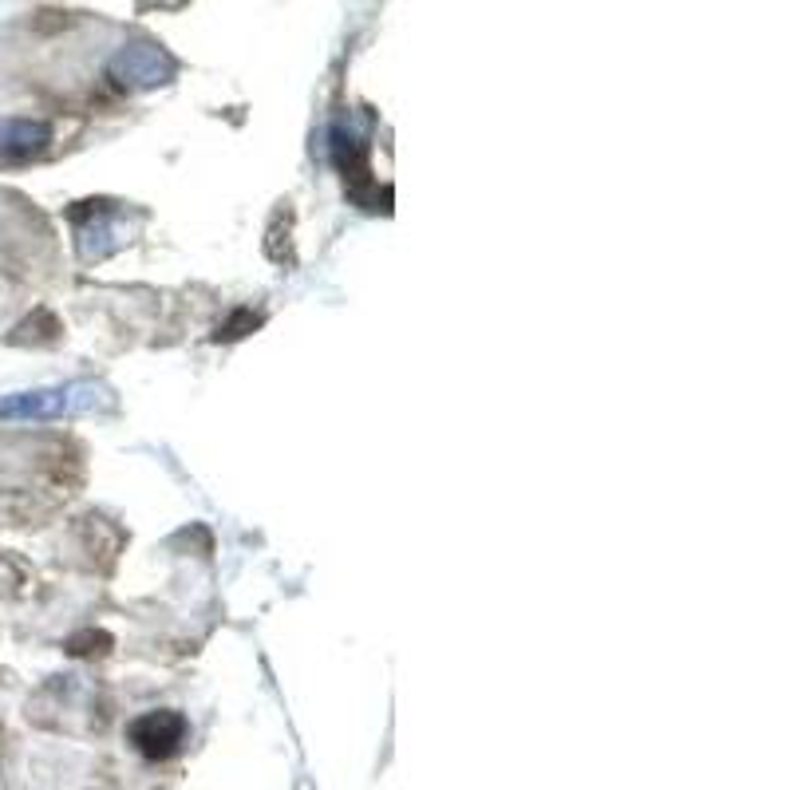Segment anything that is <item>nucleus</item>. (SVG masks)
Segmentation results:
<instances>
[{"instance_id":"1","label":"nucleus","mask_w":790,"mask_h":790,"mask_svg":"<svg viewBox=\"0 0 790 790\" xmlns=\"http://www.w3.org/2000/svg\"><path fill=\"white\" fill-rule=\"evenodd\" d=\"M103 395L107 392L95 384H60V388L0 395V419H56L72 411H91L103 403Z\"/></svg>"},{"instance_id":"2","label":"nucleus","mask_w":790,"mask_h":790,"mask_svg":"<svg viewBox=\"0 0 790 790\" xmlns=\"http://www.w3.org/2000/svg\"><path fill=\"white\" fill-rule=\"evenodd\" d=\"M186 735H190L186 715H182V711H170V708L143 711V715L131 719V727H127L131 747H135L143 759H151V763H162V759L178 755L182 743H186Z\"/></svg>"},{"instance_id":"3","label":"nucleus","mask_w":790,"mask_h":790,"mask_svg":"<svg viewBox=\"0 0 790 790\" xmlns=\"http://www.w3.org/2000/svg\"><path fill=\"white\" fill-rule=\"evenodd\" d=\"M72 218H91V222H76L79 226V249H83V257H107V253H115V249H123V222L111 214V206L107 202H79L76 210H72Z\"/></svg>"},{"instance_id":"6","label":"nucleus","mask_w":790,"mask_h":790,"mask_svg":"<svg viewBox=\"0 0 790 790\" xmlns=\"http://www.w3.org/2000/svg\"><path fill=\"white\" fill-rule=\"evenodd\" d=\"M257 328V316L249 313V309H241L234 313V320H226L222 328H218V340H234V336H245V332H253Z\"/></svg>"},{"instance_id":"5","label":"nucleus","mask_w":790,"mask_h":790,"mask_svg":"<svg viewBox=\"0 0 790 790\" xmlns=\"http://www.w3.org/2000/svg\"><path fill=\"white\" fill-rule=\"evenodd\" d=\"M52 143V127L40 119H0V158L40 155Z\"/></svg>"},{"instance_id":"4","label":"nucleus","mask_w":790,"mask_h":790,"mask_svg":"<svg viewBox=\"0 0 790 790\" xmlns=\"http://www.w3.org/2000/svg\"><path fill=\"white\" fill-rule=\"evenodd\" d=\"M111 72L127 87H158V83L174 76V60L166 52H158L155 44H131V48L119 52Z\"/></svg>"}]
</instances>
